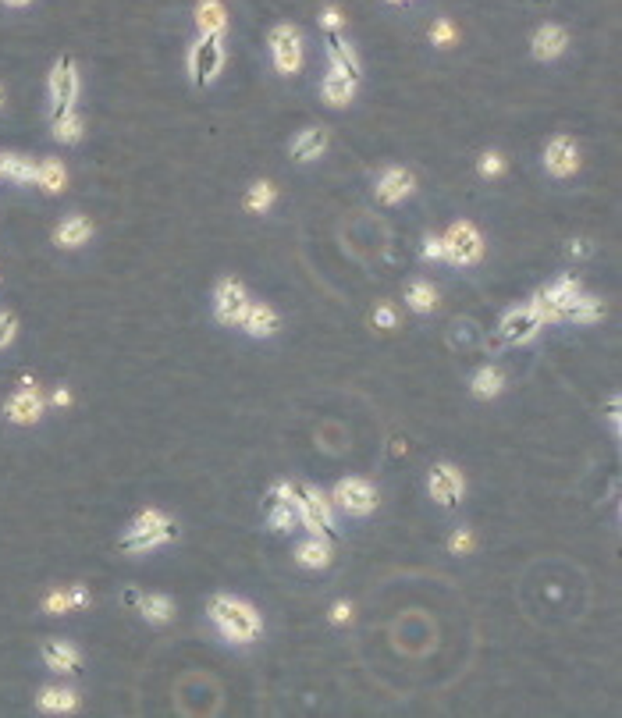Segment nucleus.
Wrapping results in <instances>:
<instances>
[{
  "mask_svg": "<svg viewBox=\"0 0 622 718\" xmlns=\"http://www.w3.org/2000/svg\"><path fill=\"white\" fill-rule=\"evenodd\" d=\"M392 4H406V0H392Z\"/></svg>",
  "mask_w": 622,
  "mask_h": 718,
  "instance_id": "49530a36",
  "label": "nucleus"
},
{
  "mask_svg": "<svg viewBox=\"0 0 622 718\" xmlns=\"http://www.w3.org/2000/svg\"><path fill=\"white\" fill-rule=\"evenodd\" d=\"M54 402H58V406H68V402H71V395H68L65 388H58V392H54Z\"/></svg>",
  "mask_w": 622,
  "mask_h": 718,
  "instance_id": "c03bdc74",
  "label": "nucleus"
},
{
  "mask_svg": "<svg viewBox=\"0 0 622 718\" xmlns=\"http://www.w3.org/2000/svg\"><path fill=\"white\" fill-rule=\"evenodd\" d=\"M196 26L203 36H221L225 26H228V15H225V4L221 0H199L196 4Z\"/></svg>",
  "mask_w": 622,
  "mask_h": 718,
  "instance_id": "a211bd4d",
  "label": "nucleus"
},
{
  "mask_svg": "<svg viewBox=\"0 0 622 718\" xmlns=\"http://www.w3.org/2000/svg\"><path fill=\"white\" fill-rule=\"evenodd\" d=\"M480 171H484V174H498V171H501V161H498V153H488V157L480 161Z\"/></svg>",
  "mask_w": 622,
  "mask_h": 718,
  "instance_id": "4c0bfd02",
  "label": "nucleus"
},
{
  "mask_svg": "<svg viewBox=\"0 0 622 718\" xmlns=\"http://www.w3.org/2000/svg\"><path fill=\"white\" fill-rule=\"evenodd\" d=\"M15 334H18V321H15V313L0 310V349H4V345H11V342H15Z\"/></svg>",
  "mask_w": 622,
  "mask_h": 718,
  "instance_id": "f704fd0d",
  "label": "nucleus"
},
{
  "mask_svg": "<svg viewBox=\"0 0 622 718\" xmlns=\"http://www.w3.org/2000/svg\"><path fill=\"white\" fill-rule=\"evenodd\" d=\"M605 313V306L597 302V299H590V295H576V302L565 310V321H573V324H590V321H597Z\"/></svg>",
  "mask_w": 622,
  "mask_h": 718,
  "instance_id": "a878e982",
  "label": "nucleus"
},
{
  "mask_svg": "<svg viewBox=\"0 0 622 718\" xmlns=\"http://www.w3.org/2000/svg\"><path fill=\"white\" fill-rule=\"evenodd\" d=\"M565 43H569V36H565L562 26H544V29L533 33V58L537 61H552V58H558L565 50Z\"/></svg>",
  "mask_w": 622,
  "mask_h": 718,
  "instance_id": "f3484780",
  "label": "nucleus"
},
{
  "mask_svg": "<svg viewBox=\"0 0 622 718\" xmlns=\"http://www.w3.org/2000/svg\"><path fill=\"white\" fill-rule=\"evenodd\" d=\"M441 246H445V260L448 263H473L480 260V235L473 225H466V221H459L448 228V235L441 238Z\"/></svg>",
  "mask_w": 622,
  "mask_h": 718,
  "instance_id": "0eeeda50",
  "label": "nucleus"
},
{
  "mask_svg": "<svg viewBox=\"0 0 622 718\" xmlns=\"http://www.w3.org/2000/svg\"><path fill=\"white\" fill-rule=\"evenodd\" d=\"M328 150V129H306L295 135L292 143V157L299 164L313 161V157H321Z\"/></svg>",
  "mask_w": 622,
  "mask_h": 718,
  "instance_id": "6ab92c4d",
  "label": "nucleus"
},
{
  "mask_svg": "<svg viewBox=\"0 0 622 718\" xmlns=\"http://www.w3.org/2000/svg\"><path fill=\"white\" fill-rule=\"evenodd\" d=\"M377 324H381V327H395V310H392V306H381V310H377Z\"/></svg>",
  "mask_w": 622,
  "mask_h": 718,
  "instance_id": "58836bf2",
  "label": "nucleus"
},
{
  "mask_svg": "<svg viewBox=\"0 0 622 718\" xmlns=\"http://www.w3.org/2000/svg\"><path fill=\"white\" fill-rule=\"evenodd\" d=\"M334 498H338V505H342L345 512H353V516H366V512H374V505H377V491L370 488L366 480H360V477L342 480V484L334 488Z\"/></svg>",
  "mask_w": 622,
  "mask_h": 718,
  "instance_id": "9d476101",
  "label": "nucleus"
},
{
  "mask_svg": "<svg viewBox=\"0 0 622 718\" xmlns=\"http://www.w3.org/2000/svg\"><path fill=\"white\" fill-rule=\"evenodd\" d=\"M424 257H427V260H441V257H445V246H441V238H427Z\"/></svg>",
  "mask_w": 622,
  "mask_h": 718,
  "instance_id": "e433bc0d",
  "label": "nucleus"
},
{
  "mask_svg": "<svg viewBox=\"0 0 622 718\" xmlns=\"http://www.w3.org/2000/svg\"><path fill=\"white\" fill-rule=\"evenodd\" d=\"M356 93V79L353 75H345V71H338V68H331L328 79H324V100H328L331 107H342V103H349Z\"/></svg>",
  "mask_w": 622,
  "mask_h": 718,
  "instance_id": "4be33fe9",
  "label": "nucleus"
},
{
  "mask_svg": "<svg viewBox=\"0 0 622 718\" xmlns=\"http://www.w3.org/2000/svg\"><path fill=\"white\" fill-rule=\"evenodd\" d=\"M0 103H4V93H0Z\"/></svg>",
  "mask_w": 622,
  "mask_h": 718,
  "instance_id": "de8ad7c7",
  "label": "nucleus"
},
{
  "mask_svg": "<svg viewBox=\"0 0 622 718\" xmlns=\"http://www.w3.org/2000/svg\"><path fill=\"white\" fill-rule=\"evenodd\" d=\"M434 39H438V47H452L456 43V29L448 22H438L434 26Z\"/></svg>",
  "mask_w": 622,
  "mask_h": 718,
  "instance_id": "c9c22d12",
  "label": "nucleus"
},
{
  "mask_svg": "<svg viewBox=\"0 0 622 718\" xmlns=\"http://www.w3.org/2000/svg\"><path fill=\"white\" fill-rule=\"evenodd\" d=\"M171 537H178V526L161 516V512H142V516H135L132 526L125 530V537L118 541V548L121 552H150V548H157V544H164Z\"/></svg>",
  "mask_w": 622,
  "mask_h": 718,
  "instance_id": "f03ea898",
  "label": "nucleus"
},
{
  "mask_svg": "<svg viewBox=\"0 0 622 718\" xmlns=\"http://www.w3.org/2000/svg\"><path fill=\"white\" fill-rule=\"evenodd\" d=\"M90 235H93V225L86 221V217H68L65 225L58 228V246H65V249H75V246H82V242H90Z\"/></svg>",
  "mask_w": 622,
  "mask_h": 718,
  "instance_id": "393cba45",
  "label": "nucleus"
},
{
  "mask_svg": "<svg viewBox=\"0 0 622 718\" xmlns=\"http://www.w3.org/2000/svg\"><path fill=\"white\" fill-rule=\"evenodd\" d=\"M328 58H331V68H338V71H345V75H353L356 82H360V61H356V54H353V47L338 36V29H328Z\"/></svg>",
  "mask_w": 622,
  "mask_h": 718,
  "instance_id": "2eb2a0df",
  "label": "nucleus"
},
{
  "mask_svg": "<svg viewBox=\"0 0 622 718\" xmlns=\"http://www.w3.org/2000/svg\"><path fill=\"white\" fill-rule=\"evenodd\" d=\"M434 302H438V292H434L427 281H413V285H409V306H413L416 313L434 310Z\"/></svg>",
  "mask_w": 622,
  "mask_h": 718,
  "instance_id": "2f4dec72",
  "label": "nucleus"
},
{
  "mask_svg": "<svg viewBox=\"0 0 622 718\" xmlns=\"http://www.w3.org/2000/svg\"><path fill=\"white\" fill-rule=\"evenodd\" d=\"M342 26V15H338V7H328L324 11V29H338Z\"/></svg>",
  "mask_w": 622,
  "mask_h": 718,
  "instance_id": "ea45409f",
  "label": "nucleus"
},
{
  "mask_svg": "<svg viewBox=\"0 0 622 718\" xmlns=\"http://www.w3.org/2000/svg\"><path fill=\"white\" fill-rule=\"evenodd\" d=\"M576 164H580L576 143H573V139H565V135L552 139V146H548V153H544V167H548L552 174H558V178H565V174H573V171H576Z\"/></svg>",
  "mask_w": 622,
  "mask_h": 718,
  "instance_id": "ddd939ff",
  "label": "nucleus"
},
{
  "mask_svg": "<svg viewBox=\"0 0 622 718\" xmlns=\"http://www.w3.org/2000/svg\"><path fill=\"white\" fill-rule=\"evenodd\" d=\"M608 420H612V427H619V398L608 402Z\"/></svg>",
  "mask_w": 622,
  "mask_h": 718,
  "instance_id": "79ce46f5",
  "label": "nucleus"
},
{
  "mask_svg": "<svg viewBox=\"0 0 622 718\" xmlns=\"http://www.w3.org/2000/svg\"><path fill=\"white\" fill-rule=\"evenodd\" d=\"M79 704V697L71 690H43L39 693V708L43 712H71Z\"/></svg>",
  "mask_w": 622,
  "mask_h": 718,
  "instance_id": "cd10ccee",
  "label": "nucleus"
},
{
  "mask_svg": "<svg viewBox=\"0 0 622 718\" xmlns=\"http://www.w3.org/2000/svg\"><path fill=\"white\" fill-rule=\"evenodd\" d=\"M221 61H225V50H221V36H199L189 50V71H193V82L196 86H210L221 71Z\"/></svg>",
  "mask_w": 622,
  "mask_h": 718,
  "instance_id": "39448f33",
  "label": "nucleus"
},
{
  "mask_svg": "<svg viewBox=\"0 0 622 718\" xmlns=\"http://www.w3.org/2000/svg\"><path fill=\"white\" fill-rule=\"evenodd\" d=\"M242 327L253 334V338H267V334H274L278 331V317H274V310L260 302V306H246V313H242Z\"/></svg>",
  "mask_w": 622,
  "mask_h": 718,
  "instance_id": "412c9836",
  "label": "nucleus"
},
{
  "mask_svg": "<svg viewBox=\"0 0 622 718\" xmlns=\"http://www.w3.org/2000/svg\"><path fill=\"white\" fill-rule=\"evenodd\" d=\"M270 50H274V65L285 75H295L302 65V36L295 26H278L270 33Z\"/></svg>",
  "mask_w": 622,
  "mask_h": 718,
  "instance_id": "6e6552de",
  "label": "nucleus"
},
{
  "mask_svg": "<svg viewBox=\"0 0 622 718\" xmlns=\"http://www.w3.org/2000/svg\"><path fill=\"white\" fill-rule=\"evenodd\" d=\"M43 608L54 612V616H65V612H71V594H68V590H54V594L43 601Z\"/></svg>",
  "mask_w": 622,
  "mask_h": 718,
  "instance_id": "72a5a7b5",
  "label": "nucleus"
},
{
  "mask_svg": "<svg viewBox=\"0 0 622 718\" xmlns=\"http://www.w3.org/2000/svg\"><path fill=\"white\" fill-rule=\"evenodd\" d=\"M246 203H249V210H267V206H270V203H274V185H270V182H260V185H253V189H249V199H246Z\"/></svg>",
  "mask_w": 622,
  "mask_h": 718,
  "instance_id": "473e14b6",
  "label": "nucleus"
},
{
  "mask_svg": "<svg viewBox=\"0 0 622 718\" xmlns=\"http://www.w3.org/2000/svg\"><path fill=\"white\" fill-rule=\"evenodd\" d=\"M263 512H267V523L270 530L278 533H292L299 526V509H295V488L292 484H278V488L267 494L263 502Z\"/></svg>",
  "mask_w": 622,
  "mask_h": 718,
  "instance_id": "423d86ee",
  "label": "nucleus"
},
{
  "mask_svg": "<svg viewBox=\"0 0 622 718\" xmlns=\"http://www.w3.org/2000/svg\"><path fill=\"white\" fill-rule=\"evenodd\" d=\"M75 100H79V71H75L71 58H61L50 71V118L58 121V118L71 114Z\"/></svg>",
  "mask_w": 622,
  "mask_h": 718,
  "instance_id": "20e7f679",
  "label": "nucleus"
},
{
  "mask_svg": "<svg viewBox=\"0 0 622 718\" xmlns=\"http://www.w3.org/2000/svg\"><path fill=\"white\" fill-rule=\"evenodd\" d=\"M430 491H434V498L441 505H456L459 498H462V477H459L452 466H438L430 473Z\"/></svg>",
  "mask_w": 622,
  "mask_h": 718,
  "instance_id": "4468645a",
  "label": "nucleus"
},
{
  "mask_svg": "<svg viewBox=\"0 0 622 718\" xmlns=\"http://www.w3.org/2000/svg\"><path fill=\"white\" fill-rule=\"evenodd\" d=\"M210 619L217 622V629L228 637V640H238V644H249L260 637V616L242 605V601H231V597H214L210 601Z\"/></svg>",
  "mask_w": 622,
  "mask_h": 718,
  "instance_id": "f257e3e1",
  "label": "nucleus"
},
{
  "mask_svg": "<svg viewBox=\"0 0 622 718\" xmlns=\"http://www.w3.org/2000/svg\"><path fill=\"white\" fill-rule=\"evenodd\" d=\"M501 385H505V381H501L498 370H480V374L473 377V395H477V398H494V395L501 392Z\"/></svg>",
  "mask_w": 622,
  "mask_h": 718,
  "instance_id": "c756f323",
  "label": "nucleus"
},
{
  "mask_svg": "<svg viewBox=\"0 0 622 718\" xmlns=\"http://www.w3.org/2000/svg\"><path fill=\"white\" fill-rule=\"evenodd\" d=\"M331 619H334V622L349 619V605H334V612H331Z\"/></svg>",
  "mask_w": 622,
  "mask_h": 718,
  "instance_id": "37998d69",
  "label": "nucleus"
},
{
  "mask_svg": "<svg viewBox=\"0 0 622 718\" xmlns=\"http://www.w3.org/2000/svg\"><path fill=\"white\" fill-rule=\"evenodd\" d=\"M36 185H39L43 193H50V196L65 193V189H68V171L61 167V161L36 164Z\"/></svg>",
  "mask_w": 622,
  "mask_h": 718,
  "instance_id": "5701e85b",
  "label": "nucleus"
},
{
  "mask_svg": "<svg viewBox=\"0 0 622 718\" xmlns=\"http://www.w3.org/2000/svg\"><path fill=\"white\" fill-rule=\"evenodd\" d=\"M409 193H413V174L409 171H402V167L385 171V178L377 185V196L385 199V203H398V199L409 196Z\"/></svg>",
  "mask_w": 622,
  "mask_h": 718,
  "instance_id": "aec40b11",
  "label": "nucleus"
},
{
  "mask_svg": "<svg viewBox=\"0 0 622 718\" xmlns=\"http://www.w3.org/2000/svg\"><path fill=\"white\" fill-rule=\"evenodd\" d=\"M4 417H7L11 424H36V420L43 417V395H39V388H36L33 381H26L22 392H15L7 398Z\"/></svg>",
  "mask_w": 622,
  "mask_h": 718,
  "instance_id": "9b49d317",
  "label": "nucleus"
},
{
  "mask_svg": "<svg viewBox=\"0 0 622 718\" xmlns=\"http://www.w3.org/2000/svg\"><path fill=\"white\" fill-rule=\"evenodd\" d=\"M295 509H299V523L313 533V537H324V541H338V526H334V516H331L328 498L313 488H295Z\"/></svg>",
  "mask_w": 622,
  "mask_h": 718,
  "instance_id": "7ed1b4c3",
  "label": "nucleus"
},
{
  "mask_svg": "<svg viewBox=\"0 0 622 718\" xmlns=\"http://www.w3.org/2000/svg\"><path fill=\"white\" fill-rule=\"evenodd\" d=\"M54 139L58 143H79L82 139V118L71 111V114H65V118H58L54 121Z\"/></svg>",
  "mask_w": 622,
  "mask_h": 718,
  "instance_id": "c85d7f7f",
  "label": "nucleus"
},
{
  "mask_svg": "<svg viewBox=\"0 0 622 718\" xmlns=\"http://www.w3.org/2000/svg\"><path fill=\"white\" fill-rule=\"evenodd\" d=\"M299 562L302 565H310V569H321V565H328L331 562V552L324 541H317V537H310L306 544H299Z\"/></svg>",
  "mask_w": 622,
  "mask_h": 718,
  "instance_id": "bb28decb",
  "label": "nucleus"
},
{
  "mask_svg": "<svg viewBox=\"0 0 622 718\" xmlns=\"http://www.w3.org/2000/svg\"><path fill=\"white\" fill-rule=\"evenodd\" d=\"M452 548H456V552H466V548H469V533H466V530L452 537Z\"/></svg>",
  "mask_w": 622,
  "mask_h": 718,
  "instance_id": "a19ab883",
  "label": "nucleus"
},
{
  "mask_svg": "<svg viewBox=\"0 0 622 718\" xmlns=\"http://www.w3.org/2000/svg\"><path fill=\"white\" fill-rule=\"evenodd\" d=\"M43 661L54 669V672H65V676H75L82 669L79 661V651L71 644H61V640H47L43 644Z\"/></svg>",
  "mask_w": 622,
  "mask_h": 718,
  "instance_id": "dca6fc26",
  "label": "nucleus"
},
{
  "mask_svg": "<svg viewBox=\"0 0 622 718\" xmlns=\"http://www.w3.org/2000/svg\"><path fill=\"white\" fill-rule=\"evenodd\" d=\"M246 306H249V299H246L242 281L225 278V281L217 285V292H214V313H217V321H221V324H242Z\"/></svg>",
  "mask_w": 622,
  "mask_h": 718,
  "instance_id": "1a4fd4ad",
  "label": "nucleus"
},
{
  "mask_svg": "<svg viewBox=\"0 0 622 718\" xmlns=\"http://www.w3.org/2000/svg\"><path fill=\"white\" fill-rule=\"evenodd\" d=\"M541 327L544 324H541V317H537L533 306H516V310H509V313L501 317V338L523 345V342H530Z\"/></svg>",
  "mask_w": 622,
  "mask_h": 718,
  "instance_id": "f8f14e48",
  "label": "nucleus"
},
{
  "mask_svg": "<svg viewBox=\"0 0 622 718\" xmlns=\"http://www.w3.org/2000/svg\"><path fill=\"white\" fill-rule=\"evenodd\" d=\"M0 174H7L18 185H29V182H36V164L29 157H18V153H0Z\"/></svg>",
  "mask_w": 622,
  "mask_h": 718,
  "instance_id": "b1692460",
  "label": "nucleus"
},
{
  "mask_svg": "<svg viewBox=\"0 0 622 718\" xmlns=\"http://www.w3.org/2000/svg\"><path fill=\"white\" fill-rule=\"evenodd\" d=\"M171 601H167L164 594H150V597H142V616L150 622H167L171 619Z\"/></svg>",
  "mask_w": 622,
  "mask_h": 718,
  "instance_id": "7c9ffc66",
  "label": "nucleus"
},
{
  "mask_svg": "<svg viewBox=\"0 0 622 718\" xmlns=\"http://www.w3.org/2000/svg\"><path fill=\"white\" fill-rule=\"evenodd\" d=\"M7 7H26V4H33V0H4Z\"/></svg>",
  "mask_w": 622,
  "mask_h": 718,
  "instance_id": "a18cd8bd",
  "label": "nucleus"
}]
</instances>
